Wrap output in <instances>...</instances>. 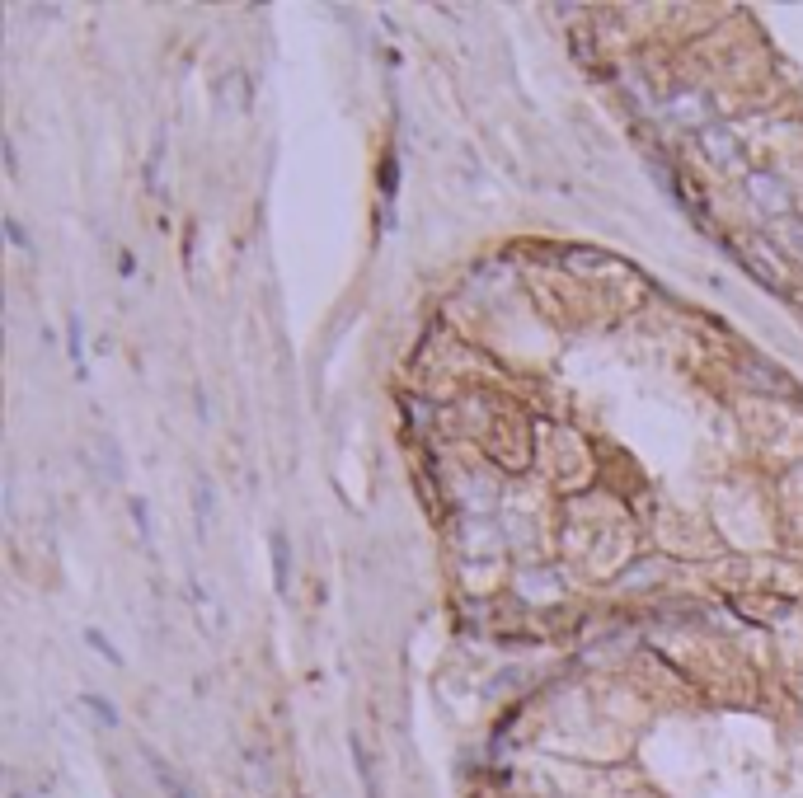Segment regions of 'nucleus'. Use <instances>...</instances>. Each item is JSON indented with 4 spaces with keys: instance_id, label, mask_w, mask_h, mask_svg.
I'll return each mask as SVG.
<instances>
[{
    "instance_id": "2",
    "label": "nucleus",
    "mask_w": 803,
    "mask_h": 798,
    "mask_svg": "<svg viewBox=\"0 0 803 798\" xmlns=\"http://www.w3.org/2000/svg\"><path fill=\"white\" fill-rule=\"evenodd\" d=\"M705 155L719 160V165H733L738 160V137L728 127H705Z\"/></svg>"
},
{
    "instance_id": "6",
    "label": "nucleus",
    "mask_w": 803,
    "mask_h": 798,
    "mask_svg": "<svg viewBox=\"0 0 803 798\" xmlns=\"http://www.w3.org/2000/svg\"><path fill=\"white\" fill-rule=\"evenodd\" d=\"M71 357L85 362V353H80V320H71Z\"/></svg>"
},
{
    "instance_id": "1",
    "label": "nucleus",
    "mask_w": 803,
    "mask_h": 798,
    "mask_svg": "<svg viewBox=\"0 0 803 798\" xmlns=\"http://www.w3.org/2000/svg\"><path fill=\"white\" fill-rule=\"evenodd\" d=\"M747 193H752L766 212H785L789 207V193L780 188V179H771V174H747Z\"/></svg>"
},
{
    "instance_id": "4",
    "label": "nucleus",
    "mask_w": 803,
    "mask_h": 798,
    "mask_svg": "<svg viewBox=\"0 0 803 798\" xmlns=\"http://www.w3.org/2000/svg\"><path fill=\"white\" fill-rule=\"evenodd\" d=\"M273 564H278V592H287V583H292V573H287L292 550H287V536H282V531H273Z\"/></svg>"
},
{
    "instance_id": "3",
    "label": "nucleus",
    "mask_w": 803,
    "mask_h": 798,
    "mask_svg": "<svg viewBox=\"0 0 803 798\" xmlns=\"http://www.w3.org/2000/svg\"><path fill=\"white\" fill-rule=\"evenodd\" d=\"M667 108H672L677 123H700V118H705V99H700V94H677Z\"/></svg>"
},
{
    "instance_id": "5",
    "label": "nucleus",
    "mask_w": 803,
    "mask_h": 798,
    "mask_svg": "<svg viewBox=\"0 0 803 798\" xmlns=\"http://www.w3.org/2000/svg\"><path fill=\"white\" fill-rule=\"evenodd\" d=\"M5 231H10V240H15L19 249H29V240H24V231H19V221H15V216H10V221H5Z\"/></svg>"
}]
</instances>
